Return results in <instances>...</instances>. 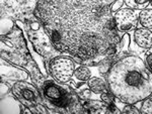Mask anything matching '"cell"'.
<instances>
[{
  "label": "cell",
  "instance_id": "cell-1",
  "mask_svg": "<svg viewBox=\"0 0 152 114\" xmlns=\"http://www.w3.org/2000/svg\"><path fill=\"white\" fill-rule=\"evenodd\" d=\"M115 0H38L36 14L55 48L82 60L107 52L116 42Z\"/></svg>",
  "mask_w": 152,
  "mask_h": 114
},
{
  "label": "cell",
  "instance_id": "cell-2",
  "mask_svg": "<svg viewBox=\"0 0 152 114\" xmlns=\"http://www.w3.org/2000/svg\"><path fill=\"white\" fill-rule=\"evenodd\" d=\"M107 80L112 93L126 104L138 103L152 93V71L134 56L118 61L110 70Z\"/></svg>",
  "mask_w": 152,
  "mask_h": 114
},
{
  "label": "cell",
  "instance_id": "cell-3",
  "mask_svg": "<svg viewBox=\"0 0 152 114\" xmlns=\"http://www.w3.org/2000/svg\"><path fill=\"white\" fill-rule=\"evenodd\" d=\"M50 70L53 77L59 82H68L74 75L75 67L73 61L66 57H58L52 60L50 64Z\"/></svg>",
  "mask_w": 152,
  "mask_h": 114
},
{
  "label": "cell",
  "instance_id": "cell-4",
  "mask_svg": "<svg viewBox=\"0 0 152 114\" xmlns=\"http://www.w3.org/2000/svg\"><path fill=\"white\" fill-rule=\"evenodd\" d=\"M12 91L16 96V98H18L24 105L28 106V107L37 105L38 99L40 98V94L35 87L28 83H26V82L15 83Z\"/></svg>",
  "mask_w": 152,
  "mask_h": 114
},
{
  "label": "cell",
  "instance_id": "cell-5",
  "mask_svg": "<svg viewBox=\"0 0 152 114\" xmlns=\"http://www.w3.org/2000/svg\"><path fill=\"white\" fill-rule=\"evenodd\" d=\"M116 27L120 31H128L136 27L138 23V15L133 9L124 8L119 10L115 15Z\"/></svg>",
  "mask_w": 152,
  "mask_h": 114
},
{
  "label": "cell",
  "instance_id": "cell-6",
  "mask_svg": "<svg viewBox=\"0 0 152 114\" xmlns=\"http://www.w3.org/2000/svg\"><path fill=\"white\" fill-rule=\"evenodd\" d=\"M45 96L47 97L49 100L54 102L58 106H65L67 104V96L65 95L64 91L58 86L54 84L48 85L45 88Z\"/></svg>",
  "mask_w": 152,
  "mask_h": 114
},
{
  "label": "cell",
  "instance_id": "cell-7",
  "mask_svg": "<svg viewBox=\"0 0 152 114\" xmlns=\"http://www.w3.org/2000/svg\"><path fill=\"white\" fill-rule=\"evenodd\" d=\"M135 43L142 48H150L152 47V32L148 28H138L134 32Z\"/></svg>",
  "mask_w": 152,
  "mask_h": 114
},
{
  "label": "cell",
  "instance_id": "cell-8",
  "mask_svg": "<svg viewBox=\"0 0 152 114\" xmlns=\"http://www.w3.org/2000/svg\"><path fill=\"white\" fill-rule=\"evenodd\" d=\"M84 107L87 111L91 113H104L109 112V105L107 103L99 102V101H87L84 103Z\"/></svg>",
  "mask_w": 152,
  "mask_h": 114
},
{
  "label": "cell",
  "instance_id": "cell-9",
  "mask_svg": "<svg viewBox=\"0 0 152 114\" xmlns=\"http://www.w3.org/2000/svg\"><path fill=\"white\" fill-rule=\"evenodd\" d=\"M88 86H89L90 90L94 93H102L107 90V86H105V82L100 78H92L88 82Z\"/></svg>",
  "mask_w": 152,
  "mask_h": 114
},
{
  "label": "cell",
  "instance_id": "cell-10",
  "mask_svg": "<svg viewBox=\"0 0 152 114\" xmlns=\"http://www.w3.org/2000/svg\"><path fill=\"white\" fill-rule=\"evenodd\" d=\"M139 19L145 28H152V9H143L140 12Z\"/></svg>",
  "mask_w": 152,
  "mask_h": 114
},
{
  "label": "cell",
  "instance_id": "cell-11",
  "mask_svg": "<svg viewBox=\"0 0 152 114\" xmlns=\"http://www.w3.org/2000/svg\"><path fill=\"white\" fill-rule=\"evenodd\" d=\"M90 70L86 67H79L74 71V76L76 79L80 80V81H86L90 78Z\"/></svg>",
  "mask_w": 152,
  "mask_h": 114
},
{
  "label": "cell",
  "instance_id": "cell-12",
  "mask_svg": "<svg viewBox=\"0 0 152 114\" xmlns=\"http://www.w3.org/2000/svg\"><path fill=\"white\" fill-rule=\"evenodd\" d=\"M125 1L130 8L134 9H143L149 3V0H125Z\"/></svg>",
  "mask_w": 152,
  "mask_h": 114
},
{
  "label": "cell",
  "instance_id": "cell-13",
  "mask_svg": "<svg viewBox=\"0 0 152 114\" xmlns=\"http://www.w3.org/2000/svg\"><path fill=\"white\" fill-rule=\"evenodd\" d=\"M141 112L152 114V96H148L147 98H145V100H144V102L141 106Z\"/></svg>",
  "mask_w": 152,
  "mask_h": 114
},
{
  "label": "cell",
  "instance_id": "cell-14",
  "mask_svg": "<svg viewBox=\"0 0 152 114\" xmlns=\"http://www.w3.org/2000/svg\"><path fill=\"white\" fill-rule=\"evenodd\" d=\"M102 100L107 104H111V103H113V101H114V98L110 96L109 93L104 92V93L102 94Z\"/></svg>",
  "mask_w": 152,
  "mask_h": 114
},
{
  "label": "cell",
  "instance_id": "cell-15",
  "mask_svg": "<svg viewBox=\"0 0 152 114\" xmlns=\"http://www.w3.org/2000/svg\"><path fill=\"white\" fill-rule=\"evenodd\" d=\"M123 112L124 113H133V114H138L140 111L138 110L136 107L134 106H126L124 109H123Z\"/></svg>",
  "mask_w": 152,
  "mask_h": 114
},
{
  "label": "cell",
  "instance_id": "cell-16",
  "mask_svg": "<svg viewBox=\"0 0 152 114\" xmlns=\"http://www.w3.org/2000/svg\"><path fill=\"white\" fill-rule=\"evenodd\" d=\"M122 5H123V0H115V2L111 6L112 11H117L118 9H120V7Z\"/></svg>",
  "mask_w": 152,
  "mask_h": 114
},
{
  "label": "cell",
  "instance_id": "cell-17",
  "mask_svg": "<svg viewBox=\"0 0 152 114\" xmlns=\"http://www.w3.org/2000/svg\"><path fill=\"white\" fill-rule=\"evenodd\" d=\"M90 90L89 89H84V90H82V92H80V97H81V98H83V99H88L90 97Z\"/></svg>",
  "mask_w": 152,
  "mask_h": 114
},
{
  "label": "cell",
  "instance_id": "cell-18",
  "mask_svg": "<svg viewBox=\"0 0 152 114\" xmlns=\"http://www.w3.org/2000/svg\"><path fill=\"white\" fill-rule=\"evenodd\" d=\"M146 63L149 69L152 71V53L151 54H146Z\"/></svg>",
  "mask_w": 152,
  "mask_h": 114
},
{
  "label": "cell",
  "instance_id": "cell-19",
  "mask_svg": "<svg viewBox=\"0 0 152 114\" xmlns=\"http://www.w3.org/2000/svg\"><path fill=\"white\" fill-rule=\"evenodd\" d=\"M129 45V35H126L123 38V40H122V42H121V47L122 48H126L127 45Z\"/></svg>",
  "mask_w": 152,
  "mask_h": 114
},
{
  "label": "cell",
  "instance_id": "cell-20",
  "mask_svg": "<svg viewBox=\"0 0 152 114\" xmlns=\"http://www.w3.org/2000/svg\"><path fill=\"white\" fill-rule=\"evenodd\" d=\"M31 30H39V28H40V24H39L38 22H34V23H31Z\"/></svg>",
  "mask_w": 152,
  "mask_h": 114
},
{
  "label": "cell",
  "instance_id": "cell-21",
  "mask_svg": "<svg viewBox=\"0 0 152 114\" xmlns=\"http://www.w3.org/2000/svg\"><path fill=\"white\" fill-rule=\"evenodd\" d=\"M151 53H152V47L150 48V50H149L148 52H147V54H151Z\"/></svg>",
  "mask_w": 152,
  "mask_h": 114
}]
</instances>
